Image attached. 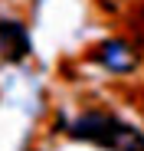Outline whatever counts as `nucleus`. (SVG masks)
Returning a JSON list of instances; mask_svg holds the SVG:
<instances>
[{
	"label": "nucleus",
	"mask_w": 144,
	"mask_h": 151,
	"mask_svg": "<svg viewBox=\"0 0 144 151\" xmlns=\"http://www.w3.org/2000/svg\"><path fill=\"white\" fill-rule=\"evenodd\" d=\"M26 53H30V33H26V27L16 23V20H4L0 23V56L10 59V63H20Z\"/></svg>",
	"instance_id": "2"
},
{
	"label": "nucleus",
	"mask_w": 144,
	"mask_h": 151,
	"mask_svg": "<svg viewBox=\"0 0 144 151\" xmlns=\"http://www.w3.org/2000/svg\"><path fill=\"white\" fill-rule=\"evenodd\" d=\"M98 63L111 72H131L138 66V56H134V49L121 40H108L98 46Z\"/></svg>",
	"instance_id": "3"
},
{
	"label": "nucleus",
	"mask_w": 144,
	"mask_h": 151,
	"mask_svg": "<svg viewBox=\"0 0 144 151\" xmlns=\"http://www.w3.org/2000/svg\"><path fill=\"white\" fill-rule=\"evenodd\" d=\"M69 135L88 141V145H98L105 151H144V132H138L134 125L105 115V112H85L76 122L69 125Z\"/></svg>",
	"instance_id": "1"
}]
</instances>
